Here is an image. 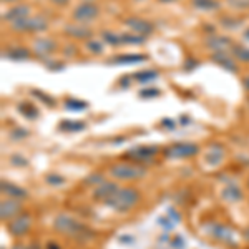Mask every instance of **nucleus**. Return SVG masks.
<instances>
[{
    "label": "nucleus",
    "instance_id": "f257e3e1",
    "mask_svg": "<svg viewBox=\"0 0 249 249\" xmlns=\"http://www.w3.org/2000/svg\"><path fill=\"white\" fill-rule=\"evenodd\" d=\"M53 228L60 234L68 236V238H73V239H87L91 234L85 224H82L78 219L71 218L68 214H58L53 221Z\"/></svg>",
    "mask_w": 249,
    "mask_h": 249
},
{
    "label": "nucleus",
    "instance_id": "f03ea898",
    "mask_svg": "<svg viewBox=\"0 0 249 249\" xmlns=\"http://www.w3.org/2000/svg\"><path fill=\"white\" fill-rule=\"evenodd\" d=\"M140 201V195L135 188H118L113 196L107 199L105 204L110 210H115L118 213H126L138 204Z\"/></svg>",
    "mask_w": 249,
    "mask_h": 249
},
{
    "label": "nucleus",
    "instance_id": "7ed1b4c3",
    "mask_svg": "<svg viewBox=\"0 0 249 249\" xmlns=\"http://www.w3.org/2000/svg\"><path fill=\"white\" fill-rule=\"evenodd\" d=\"M110 175L118 181H133L146 176V168L138 163H116L110 168Z\"/></svg>",
    "mask_w": 249,
    "mask_h": 249
},
{
    "label": "nucleus",
    "instance_id": "20e7f679",
    "mask_svg": "<svg viewBox=\"0 0 249 249\" xmlns=\"http://www.w3.org/2000/svg\"><path fill=\"white\" fill-rule=\"evenodd\" d=\"M14 32H22V34H38L48 29V22L42 15H34V17H23L10 23Z\"/></svg>",
    "mask_w": 249,
    "mask_h": 249
},
{
    "label": "nucleus",
    "instance_id": "39448f33",
    "mask_svg": "<svg viewBox=\"0 0 249 249\" xmlns=\"http://www.w3.org/2000/svg\"><path fill=\"white\" fill-rule=\"evenodd\" d=\"M98 15H100V7L93 2H82L80 5L75 7L73 12H71L73 22L82 23V25H87V23L93 22Z\"/></svg>",
    "mask_w": 249,
    "mask_h": 249
},
{
    "label": "nucleus",
    "instance_id": "423d86ee",
    "mask_svg": "<svg viewBox=\"0 0 249 249\" xmlns=\"http://www.w3.org/2000/svg\"><path fill=\"white\" fill-rule=\"evenodd\" d=\"M123 25L128 27L133 34L136 35H142V37H148L155 32V25L146 18L142 17H130L126 20H123Z\"/></svg>",
    "mask_w": 249,
    "mask_h": 249
},
{
    "label": "nucleus",
    "instance_id": "0eeeda50",
    "mask_svg": "<svg viewBox=\"0 0 249 249\" xmlns=\"http://www.w3.org/2000/svg\"><path fill=\"white\" fill-rule=\"evenodd\" d=\"M204 43H206V47L210 48L213 53H219V52L228 53V52H231L232 45H234L230 37H226V35H219V34L210 35Z\"/></svg>",
    "mask_w": 249,
    "mask_h": 249
},
{
    "label": "nucleus",
    "instance_id": "6e6552de",
    "mask_svg": "<svg viewBox=\"0 0 249 249\" xmlns=\"http://www.w3.org/2000/svg\"><path fill=\"white\" fill-rule=\"evenodd\" d=\"M156 153H158V148L156 146H140V148H133L126 153L128 160H133L135 163L138 164H146L150 163L151 160L155 158Z\"/></svg>",
    "mask_w": 249,
    "mask_h": 249
},
{
    "label": "nucleus",
    "instance_id": "1a4fd4ad",
    "mask_svg": "<svg viewBox=\"0 0 249 249\" xmlns=\"http://www.w3.org/2000/svg\"><path fill=\"white\" fill-rule=\"evenodd\" d=\"M196 153H198V146L193 143H176L164 151V155L168 158H179V160L190 158V156H195Z\"/></svg>",
    "mask_w": 249,
    "mask_h": 249
},
{
    "label": "nucleus",
    "instance_id": "9d476101",
    "mask_svg": "<svg viewBox=\"0 0 249 249\" xmlns=\"http://www.w3.org/2000/svg\"><path fill=\"white\" fill-rule=\"evenodd\" d=\"M32 218L29 214H18L9 221V231L12 236H23L30 231Z\"/></svg>",
    "mask_w": 249,
    "mask_h": 249
},
{
    "label": "nucleus",
    "instance_id": "9b49d317",
    "mask_svg": "<svg viewBox=\"0 0 249 249\" xmlns=\"http://www.w3.org/2000/svg\"><path fill=\"white\" fill-rule=\"evenodd\" d=\"M32 50H34L35 55H38V57L47 58L57 50V42L52 38H47V37L35 38L34 43H32Z\"/></svg>",
    "mask_w": 249,
    "mask_h": 249
},
{
    "label": "nucleus",
    "instance_id": "f8f14e48",
    "mask_svg": "<svg viewBox=\"0 0 249 249\" xmlns=\"http://www.w3.org/2000/svg\"><path fill=\"white\" fill-rule=\"evenodd\" d=\"M206 230L213 238L223 241V243H234L236 244V239H234L236 232H234V230H231V228L223 226V224H213V226H208Z\"/></svg>",
    "mask_w": 249,
    "mask_h": 249
},
{
    "label": "nucleus",
    "instance_id": "ddd939ff",
    "mask_svg": "<svg viewBox=\"0 0 249 249\" xmlns=\"http://www.w3.org/2000/svg\"><path fill=\"white\" fill-rule=\"evenodd\" d=\"M22 211V204L17 199H3L2 204H0V218L3 221H10L14 219L15 216L20 214Z\"/></svg>",
    "mask_w": 249,
    "mask_h": 249
},
{
    "label": "nucleus",
    "instance_id": "4468645a",
    "mask_svg": "<svg viewBox=\"0 0 249 249\" xmlns=\"http://www.w3.org/2000/svg\"><path fill=\"white\" fill-rule=\"evenodd\" d=\"M30 12H32V9L27 5V3H20V5L10 7V9L2 15V20H3V22H10L12 23V22H15V20H18V18L29 17Z\"/></svg>",
    "mask_w": 249,
    "mask_h": 249
},
{
    "label": "nucleus",
    "instance_id": "2eb2a0df",
    "mask_svg": "<svg viewBox=\"0 0 249 249\" xmlns=\"http://www.w3.org/2000/svg\"><path fill=\"white\" fill-rule=\"evenodd\" d=\"M211 60L214 63H218L221 68L228 70V71H232V73L239 71V67L236 65V62H234V58H232V55H228V53H224V52H219V53H213L211 55Z\"/></svg>",
    "mask_w": 249,
    "mask_h": 249
},
{
    "label": "nucleus",
    "instance_id": "dca6fc26",
    "mask_svg": "<svg viewBox=\"0 0 249 249\" xmlns=\"http://www.w3.org/2000/svg\"><path fill=\"white\" fill-rule=\"evenodd\" d=\"M118 190V186H116L115 183H111V181H103L102 184H98V186L95 188V191H93V196H95V199H98V201H103L105 203L110 196H113V193Z\"/></svg>",
    "mask_w": 249,
    "mask_h": 249
},
{
    "label": "nucleus",
    "instance_id": "f3484780",
    "mask_svg": "<svg viewBox=\"0 0 249 249\" xmlns=\"http://www.w3.org/2000/svg\"><path fill=\"white\" fill-rule=\"evenodd\" d=\"M144 60L146 57L142 53H124L110 60V65H138V63H143Z\"/></svg>",
    "mask_w": 249,
    "mask_h": 249
},
{
    "label": "nucleus",
    "instance_id": "a211bd4d",
    "mask_svg": "<svg viewBox=\"0 0 249 249\" xmlns=\"http://www.w3.org/2000/svg\"><path fill=\"white\" fill-rule=\"evenodd\" d=\"M223 158H224V148L219 146V144H211V146L208 148L206 155H204V161L208 164H211V166L219 164L223 161Z\"/></svg>",
    "mask_w": 249,
    "mask_h": 249
},
{
    "label": "nucleus",
    "instance_id": "6ab92c4d",
    "mask_svg": "<svg viewBox=\"0 0 249 249\" xmlns=\"http://www.w3.org/2000/svg\"><path fill=\"white\" fill-rule=\"evenodd\" d=\"M65 35L73 38H80V40H87L91 37V30L88 29L87 25H82V23H77V25H67L65 27Z\"/></svg>",
    "mask_w": 249,
    "mask_h": 249
},
{
    "label": "nucleus",
    "instance_id": "aec40b11",
    "mask_svg": "<svg viewBox=\"0 0 249 249\" xmlns=\"http://www.w3.org/2000/svg\"><path fill=\"white\" fill-rule=\"evenodd\" d=\"M3 57H7L10 60H29L30 50L25 47H10L7 52H3Z\"/></svg>",
    "mask_w": 249,
    "mask_h": 249
},
{
    "label": "nucleus",
    "instance_id": "412c9836",
    "mask_svg": "<svg viewBox=\"0 0 249 249\" xmlns=\"http://www.w3.org/2000/svg\"><path fill=\"white\" fill-rule=\"evenodd\" d=\"M191 5L203 12H214L221 9L219 0H191Z\"/></svg>",
    "mask_w": 249,
    "mask_h": 249
},
{
    "label": "nucleus",
    "instance_id": "4be33fe9",
    "mask_svg": "<svg viewBox=\"0 0 249 249\" xmlns=\"http://www.w3.org/2000/svg\"><path fill=\"white\" fill-rule=\"evenodd\" d=\"M2 193H5V195H9L10 198H15V199L25 198L27 196V191L23 190V188L15 186V184H12V183H5V181H2Z\"/></svg>",
    "mask_w": 249,
    "mask_h": 249
},
{
    "label": "nucleus",
    "instance_id": "5701e85b",
    "mask_svg": "<svg viewBox=\"0 0 249 249\" xmlns=\"http://www.w3.org/2000/svg\"><path fill=\"white\" fill-rule=\"evenodd\" d=\"M231 55L236 60H241V62L249 63V48L246 45H239V43H234L231 48Z\"/></svg>",
    "mask_w": 249,
    "mask_h": 249
},
{
    "label": "nucleus",
    "instance_id": "b1692460",
    "mask_svg": "<svg viewBox=\"0 0 249 249\" xmlns=\"http://www.w3.org/2000/svg\"><path fill=\"white\" fill-rule=\"evenodd\" d=\"M102 38L107 45L122 47V34H116V32H111V30H105L102 34Z\"/></svg>",
    "mask_w": 249,
    "mask_h": 249
},
{
    "label": "nucleus",
    "instance_id": "393cba45",
    "mask_svg": "<svg viewBox=\"0 0 249 249\" xmlns=\"http://www.w3.org/2000/svg\"><path fill=\"white\" fill-rule=\"evenodd\" d=\"M18 111L23 116H25V118H29V120H35L38 116V110L34 105H32L30 102H22V103H20V105H18Z\"/></svg>",
    "mask_w": 249,
    "mask_h": 249
},
{
    "label": "nucleus",
    "instance_id": "a878e982",
    "mask_svg": "<svg viewBox=\"0 0 249 249\" xmlns=\"http://www.w3.org/2000/svg\"><path fill=\"white\" fill-rule=\"evenodd\" d=\"M85 122H73V120H65L60 123V130L62 131H82L85 130Z\"/></svg>",
    "mask_w": 249,
    "mask_h": 249
},
{
    "label": "nucleus",
    "instance_id": "bb28decb",
    "mask_svg": "<svg viewBox=\"0 0 249 249\" xmlns=\"http://www.w3.org/2000/svg\"><path fill=\"white\" fill-rule=\"evenodd\" d=\"M146 37H142V35H136L133 32L130 34H122V45H142L144 43Z\"/></svg>",
    "mask_w": 249,
    "mask_h": 249
},
{
    "label": "nucleus",
    "instance_id": "cd10ccee",
    "mask_svg": "<svg viewBox=\"0 0 249 249\" xmlns=\"http://www.w3.org/2000/svg\"><path fill=\"white\" fill-rule=\"evenodd\" d=\"M223 198L228 199V201H231V203H236L243 198V193H241V190L238 186H232L231 184V186H228L226 190L223 191Z\"/></svg>",
    "mask_w": 249,
    "mask_h": 249
},
{
    "label": "nucleus",
    "instance_id": "c85d7f7f",
    "mask_svg": "<svg viewBox=\"0 0 249 249\" xmlns=\"http://www.w3.org/2000/svg\"><path fill=\"white\" fill-rule=\"evenodd\" d=\"M133 78L138 80L140 83H150V82H153V80L158 78V71L156 70H143V71L135 73Z\"/></svg>",
    "mask_w": 249,
    "mask_h": 249
},
{
    "label": "nucleus",
    "instance_id": "c756f323",
    "mask_svg": "<svg viewBox=\"0 0 249 249\" xmlns=\"http://www.w3.org/2000/svg\"><path fill=\"white\" fill-rule=\"evenodd\" d=\"M63 105H65L67 110H73V111H82V110H85V108L88 107L85 102L77 100V98H67Z\"/></svg>",
    "mask_w": 249,
    "mask_h": 249
},
{
    "label": "nucleus",
    "instance_id": "7c9ffc66",
    "mask_svg": "<svg viewBox=\"0 0 249 249\" xmlns=\"http://www.w3.org/2000/svg\"><path fill=\"white\" fill-rule=\"evenodd\" d=\"M221 25L228 30H236L238 27L243 25V20L241 18H234V17H223L221 18Z\"/></svg>",
    "mask_w": 249,
    "mask_h": 249
},
{
    "label": "nucleus",
    "instance_id": "2f4dec72",
    "mask_svg": "<svg viewBox=\"0 0 249 249\" xmlns=\"http://www.w3.org/2000/svg\"><path fill=\"white\" fill-rule=\"evenodd\" d=\"M85 48L93 55H102L103 53V42H100V40H88L85 43Z\"/></svg>",
    "mask_w": 249,
    "mask_h": 249
},
{
    "label": "nucleus",
    "instance_id": "473e14b6",
    "mask_svg": "<svg viewBox=\"0 0 249 249\" xmlns=\"http://www.w3.org/2000/svg\"><path fill=\"white\" fill-rule=\"evenodd\" d=\"M32 96H37V98L40 100V102H43L47 107H50V108H53L55 105H57V102H55L53 98H52L50 95H47V93H43V91H40V90H32L30 91Z\"/></svg>",
    "mask_w": 249,
    "mask_h": 249
},
{
    "label": "nucleus",
    "instance_id": "72a5a7b5",
    "mask_svg": "<svg viewBox=\"0 0 249 249\" xmlns=\"http://www.w3.org/2000/svg\"><path fill=\"white\" fill-rule=\"evenodd\" d=\"M228 5H230L231 9L244 10V9H249V0H228Z\"/></svg>",
    "mask_w": 249,
    "mask_h": 249
},
{
    "label": "nucleus",
    "instance_id": "f704fd0d",
    "mask_svg": "<svg viewBox=\"0 0 249 249\" xmlns=\"http://www.w3.org/2000/svg\"><path fill=\"white\" fill-rule=\"evenodd\" d=\"M142 98H155V96H160L161 95V91L158 90V88H144L138 93Z\"/></svg>",
    "mask_w": 249,
    "mask_h": 249
},
{
    "label": "nucleus",
    "instance_id": "c9c22d12",
    "mask_svg": "<svg viewBox=\"0 0 249 249\" xmlns=\"http://www.w3.org/2000/svg\"><path fill=\"white\" fill-rule=\"evenodd\" d=\"M47 65V68H50L52 71H57V70H63V63H60V62H50V60H48V62L45 63Z\"/></svg>",
    "mask_w": 249,
    "mask_h": 249
},
{
    "label": "nucleus",
    "instance_id": "e433bc0d",
    "mask_svg": "<svg viewBox=\"0 0 249 249\" xmlns=\"http://www.w3.org/2000/svg\"><path fill=\"white\" fill-rule=\"evenodd\" d=\"M85 183H87V184H93V183H95V184H102V183H103V176H102V175H100V176H98V175H91Z\"/></svg>",
    "mask_w": 249,
    "mask_h": 249
},
{
    "label": "nucleus",
    "instance_id": "4c0bfd02",
    "mask_svg": "<svg viewBox=\"0 0 249 249\" xmlns=\"http://www.w3.org/2000/svg\"><path fill=\"white\" fill-rule=\"evenodd\" d=\"M47 183H50V184H62L63 178H62V176H57V175H50V176H47Z\"/></svg>",
    "mask_w": 249,
    "mask_h": 249
},
{
    "label": "nucleus",
    "instance_id": "58836bf2",
    "mask_svg": "<svg viewBox=\"0 0 249 249\" xmlns=\"http://www.w3.org/2000/svg\"><path fill=\"white\" fill-rule=\"evenodd\" d=\"M198 67V62L196 60H188L186 65H184V70H191V68H196Z\"/></svg>",
    "mask_w": 249,
    "mask_h": 249
},
{
    "label": "nucleus",
    "instance_id": "ea45409f",
    "mask_svg": "<svg viewBox=\"0 0 249 249\" xmlns=\"http://www.w3.org/2000/svg\"><path fill=\"white\" fill-rule=\"evenodd\" d=\"M15 135L22 138V136H25V135H29V133H27L25 130H15V131H12V136H14V138H15Z\"/></svg>",
    "mask_w": 249,
    "mask_h": 249
},
{
    "label": "nucleus",
    "instance_id": "a19ab883",
    "mask_svg": "<svg viewBox=\"0 0 249 249\" xmlns=\"http://www.w3.org/2000/svg\"><path fill=\"white\" fill-rule=\"evenodd\" d=\"M52 3H55V5H58V7H63V5H67L70 0H50Z\"/></svg>",
    "mask_w": 249,
    "mask_h": 249
},
{
    "label": "nucleus",
    "instance_id": "79ce46f5",
    "mask_svg": "<svg viewBox=\"0 0 249 249\" xmlns=\"http://www.w3.org/2000/svg\"><path fill=\"white\" fill-rule=\"evenodd\" d=\"M65 55H75V48H73V45H68V47H67Z\"/></svg>",
    "mask_w": 249,
    "mask_h": 249
},
{
    "label": "nucleus",
    "instance_id": "37998d69",
    "mask_svg": "<svg viewBox=\"0 0 249 249\" xmlns=\"http://www.w3.org/2000/svg\"><path fill=\"white\" fill-rule=\"evenodd\" d=\"M243 85H244V88H246V90L249 91V75H248V77H244V78H243Z\"/></svg>",
    "mask_w": 249,
    "mask_h": 249
},
{
    "label": "nucleus",
    "instance_id": "c03bdc74",
    "mask_svg": "<svg viewBox=\"0 0 249 249\" xmlns=\"http://www.w3.org/2000/svg\"><path fill=\"white\" fill-rule=\"evenodd\" d=\"M163 124H164V126H168V128H175V124H173L171 120H163Z\"/></svg>",
    "mask_w": 249,
    "mask_h": 249
},
{
    "label": "nucleus",
    "instance_id": "a18cd8bd",
    "mask_svg": "<svg viewBox=\"0 0 249 249\" xmlns=\"http://www.w3.org/2000/svg\"><path fill=\"white\" fill-rule=\"evenodd\" d=\"M243 38H244V40H246V42H249V27H248V29H246V30H244V32H243Z\"/></svg>",
    "mask_w": 249,
    "mask_h": 249
},
{
    "label": "nucleus",
    "instance_id": "49530a36",
    "mask_svg": "<svg viewBox=\"0 0 249 249\" xmlns=\"http://www.w3.org/2000/svg\"><path fill=\"white\" fill-rule=\"evenodd\" d=\"M12 249H32L30 246H25V244H17V246H14Z\"/></svg>",
    "mask_w": 249,
    "mask_h": 249
},
{
    "label": "nucleus",
    "instance_id": "de8ad7c7",
    "mask_svg": "<svg viewBox=\"0 0 249 249\" xmlns=\"http://www.w3.org/2000/svg\"><path fill=\"white\" fill-rule=\"evenodd\" d=\"M47 249H60V246H58L57 243H50V244L47 246Z\"/></svg>",
    "mask_w": 249,
    "mask_h": 249
},
{
    "label": "nucleus",
    "instance_id": "09e8293b",
    "mask_svg": "<svg viewBox=\"0 0 249 249\" xmlns=\"http://www.w3.org/2000/svg\"><path fill=\"white\" fill-rule=\"evenodd\" d=\"M2 2H3V3H5V2H7V3H12V2H17V0H2Z\"/></svg>",
    "mask_w": 249,
    "mask_h": 249
},
{
    "label": "nucleus",
    "instance_id": "8fccbe9b",
    "mask_svg": "<svg viewBox=\"0 0 249 249\" xmlns=\"http://www.w3.org/2000/svg\"><path fill=\"white\" fill-rule=\"evenodd\" d=\"M160 2H166L168 3V2H175V0H160Z\"/></svg>",
    "mask_w": 249,
    "mask_h": 249
},
{
    "label": "nucleus",
    "instance_id": "3c124183",
    "mask_svg": "<svg viewBox=\"0 0 249 249\" xmlns=\"http://www.w3.org/2000/svg\"><path fill=\"white\" fill-rule=\"evenodd\" d=\"M87 2H90V0H87Z\"/></svg>",
    "mask_w": 249,
    "mask_h": 249
}]
</instances>
